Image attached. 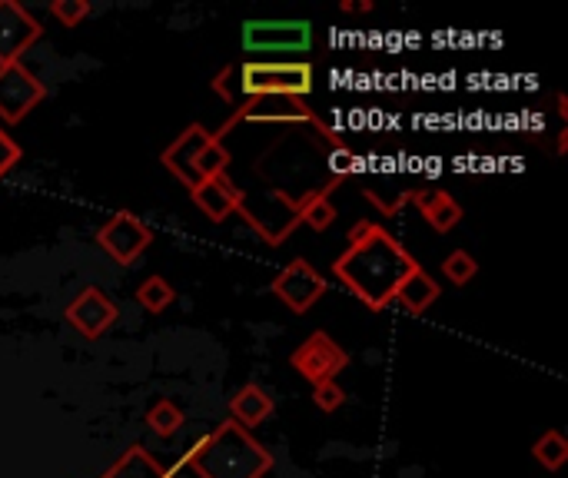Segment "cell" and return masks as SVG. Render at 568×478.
<instances>
[{
  "label": "cell",
  "instance_id": "17",
  "mask_svg": "<svg viewBox=\"0 0 568 478\" xmlns=\"http://www.w3.org/2000/svg\"><path fill=\"white\" fill-rule=\"evenodd\" d=\"M439 296H442L439 283L426 273V269L419 266V269H412L406 283L399 286L396 303H399L402 309H406L409 316H422L429 306H436V303H439Z\"/></svg>",
  "mask_w": 568,
  "mask_h": 478
},
{
  "label": "cell",
  "instance_id": "2",
  "mask_svg": "<svg viewBox=\"0 0 568 478\" xmlns=\"http://www.w3.org/2000/svg\"><path fill=\"white\" fill-rule=\"evenodd\" d=\"M180 465L200 478H266L273 469V452L243 425L223 419L180 455Z\"/></svg>",
  "mask_w": 568,
  "mask_h": 478
},
{
  "label": "cell",
  "instance_id": "1",
  "mask_svg": "<svg viewBox=\"0 0 568 478\" xmlns=\"http://www.w3.org/2000/svg\"><path fill=\"white\" fill-rule=\"evenodd\" d=\"M346 239L349 246L336 256L333 276L366 309L382 313L396 303L399 286L406 283L412 269H419V259L373 220H359Z\"/></svg>",
  "mask_w": 568,
  "mask_h": 478
},
{
  "label": "cell",
  "instance_id": "7",
  "mask_svg": "<svg viewBox=\"0 0 568 478\" xmlns=\"http://www.w3.org/2000/svg\"><path fill=\"white\" fill-rule=\"evenodd\" d=\"M289 366H293V372H299L306 382L319 386V382H336L339 372L349 366V352L339 346L329 332L316 329L289 352Z\"/></svg>",
  "mask_w": 568,
  "mask_h": 478
},
{
  "label": "cell",
  "instance_id": "10",
  "mask_svg": "<svg viewBox=\"0 0 568 478\" xmlns=\"http://www.w3.org/2000/svg\"><path fill=\"white\" fill-rule=\"evenodd\" d=\"M270 289L289 313L303 316L326 296V279L309 259H293V263H286L280 273H276Z\"/></svg>",
  "mask_w": 568,
  "mask_h": 478
},
{
  "label": "cell",
  "instance_id": "4",
  "mask_svg": "<svg viewBox=\"0 0 568 478\" xmlns=\"http://www.w3.org/2000/svg\"><path fill=\"white\" fill-rule=\"evenodd\" d=\"M240 123H309L319 137L329 140V150L346 147V140L339 137L333 127H326V123L316 117V110L299 97H246L243 103H236L233 107L230 120L213 133L223 140L226 133H230L233 127H240Z\"/></svg>",
  "mask_w": 568,
  "mask_h": 478
},
{
  "label": "cell",
  "instance_id": "23",
  "mask_svg": "<svg viewBox=\"0 0 568 478\" xmlns=\"http://www.w3.org/2000/svg\"><path fill=\"white\" fill-rule=\"evenodd\" d=\"M90 14H94V7L87 0H50V17L60 20L67 30L80 27Z\"/></svg>",
  "mask_w": 568,
  "mask_h": 478
},
{
  "label": "cell",
  "instance_id": "29",
  "mask_svg": "<svg viewBox=\"0 0 568 478\" xmlns=\"http://www.w3.org/2000/svg\"><path fill=\"white\" fill-rule=\"evenodd\" d=\"M373 7H376L373 0H343L339 4V10H346V14H369Z\"/></svg>",
  "mask_w": 568,
  "mask_h": 478
},
{
  "label": "cell",
  "instance_id": "22",
  "mask_svg": "<svg viewBox=\"0 0 568 478\" xmlns=\"http://www.w3.org/2000/svg\"><path fill=\"white\" fill-rule=\"evenodd\" d=\"M442 273H446L452 286H469L475 273H479V263H475V256L466 253V249H456V253L442 259Z\"/></svg>",
  "mask_w": 568,
  "mask_h": 478
},
{
  "label": "cell",
  "instance_id": "5",
  "mask_svg": "<svg viewBox=\"0 0 568 478\" xmlns=\"http://www.w3.org/2000/svg\"><path fill=\"white\" fill-rule=\"evenodd\" d=\"M243 97H299L313 93L309 60H246L236 67Z\"/></svg>",
  "mask_w": 568,
  "mask_h": 478
},
{
  "label": "cell",
  "instance_id": "24",
  "mask_svg": "<svg viewBox=\"0 0 568 478\" xmlns=\"http://www.w3.org/2000/svg\"><path fill=\"white\" fill-rule=\"evenodd\" d=\"M313 402L319 412H339L346 402V389L339 382H319V386H313Z\"/></svg>",
  "mask_w": 568,
  "mask_h": 478
},
{
  "label": "cell",
  "instance_id": "8",
  "mask_svg": "<svg viewBox=\"0 0 568 478\" xmlns=\"http://www.w3.org/2000/svg\"><path fill=\"white\" fill-rule=\"evenodd\" d=\"M44 100V80H37L24 64H0V127H17Z\"/></svg>",
  "mask_w": 568,
  "mask_h": 478
},
{
  "label": "cell",
  "instance_id": "21",
  "mask_svg": "<svg viewBox=\"0 0 568 478\" xmlns=\"http://www.w3.org/2000/svg\"><path fill=\"white\" fill-rule=\"evenodd\" d=\"M147 425L160 435V439H173V435H177L183 425H187V415H183V409H180L177 402L157 399L147 409Z\"/></svg>",
  "mask_w": 568,
  "mask_h": 478
},
{
  "label": "cell",
  "instance_id": "28",
  "mask_svg": "<svg viewBox=\"0 0 568 478\" xmlns=\"http://www.w3.org/2000/svg\"><path fill=\"white\" fill-rule=\"evenodd\" d=\"M233 74H236V67H223L220 74H216V80H213V90L220 93L226 103H233V100H230V87H226V80H230Z\"/></svg>",
  "mask_w": 568,
  "mask_h": 478
},
{
  "label": "cell",
  "instance_id": "12",
  "mask_svg": "<svg viewBox=\"0 0 568 478\" xmlns=\"http://www.w3.org/2000/svg\"><path fill=\"white\" fill-rule=\"evenodd\" d=\"M64 319L74 326L84 339H100L113 322L120 319V306L103 293L100 286H87L70 299L64 309Z\"/></svg>",
  "mask_w": 568,
  "mask_h": 478
},
{
  "label": "cell",
  "instance_id": "15",
  "mask_svg": "<svg viewBox=\"0 0 568 478\" xmlns=\"http://www.w3.org/2000/svg\"><path fill=\"white\" fill-rule=\"evenodd\" d=\"M412 203L436 233H452L462 223V206L446 190H416Z\"/></svg>",
  "mask_w": 568,
  "mask_h": 478
},
{
  "label": "cell",
  "instance_id": "27",
  "mask_svg": "<svg viewBox=\"0 0 568 478\" xmlns=\"http://www.w3.org/2000/svg\"><path fill=\"white\" fill-rule=\"evenodd\" d=\"M329 173L336 180H346L349 173H356V153L349 147H333L329 150Z\"/></svg>",
  "mask_w": 568,
  "mask_h": 478
},
{
  "label": "cell",
  "instance_id": "20",
  "mask_svg": "<svg viewBox=\"0 0 568 478\" xmlns=\"http://www.w3.org/2000/svg\"><path fill=\"white\" fill-rule=\"evenodd\" d=\"M532 459L539 462L545 472H559L568 462V439L559 429L542 432L539 439L532 442Z\"/></svg>",
  "mask_w": 568,
  "mask_h": 478
},
{
  "label": "cell",
  "instance_id": "16",
  "mask_svg": "<svg viewBox=\"0 0 568 478\" xmlns=\"http://www.w3.org/2000/svg\"><path fill=\"white\" fill-rule=\"evenodd\" d=\"M339 186H343V180H336V176H329L326 186H319V190H309L299 196V223H306V226H313L316 233H323L329 230V226L336 223V206H333V196Z\"/></svg>",
  "mask_w": 568,
  "mask_h": 478
},
{
  "label": "cell",
  "instance_id": "18",
  "mask_svg": "<svg viewBox=\"0 0 568 478\" xmlns=\"http://www.w3.org/2000/svg\"><path fill=\"white\" fill-rule=\"evenodd\" d=\"M100 478H177V475L163 469L147 445H130Z\"/></svg>",
  "mask_w": 568,
  "mask_h": 478
},
{
  "label": "cell",
  "instance_id": "25",
  "mask_svg": "<svg viewBox=\"0 0 568 478\" xmlns=\"http://www.w3.org/2000/svg\"><path fill=\"white\" fill-rule=\"evenodd\" d=\"M363 196H366L369 203L376 206V210H379L382 216H396V213L402 210V206H406V203H412V196H416V190H402V193L396 196V200H386V196H379V193L373 190V186H366V190H363Z\"/></svg>",
  "mask_w": 568,
  "mask_h": 478
},
{
  "label": "cell",
  "instance_id": "13",
  "mask_svg": "<svg viewBox=\"0 0 568 478\" xmlns=\"http://www.w3.org/2000/svg\"><path fill=\"white\" fill-rule=\"evenodd\" d=\"M190 200L210 223H223L230 220L233 213H240V206L246 203V193L230 180V173H223V176H213V180H203L200 186H193Z\"/></svg>",
  "mask_w": 568,
  "mask_h": 478
},
{
  "label": "cell",
  "instance_id": "3",
  "mask_svg": "<svg viewBox=\"0 0 568 478\" xmlns=\"http://www.w3.org/2000/svg\"><path fill=\"white\" fill-rule=\"evenodd\" d=\"M160 163L163 170H170V176H177L187 190H193V186H200L203 180L230 173L233 157L213 130L200 127V123H190V127L160 153Z\"/></svg>",
  "mask_w": 568,
  "mask_h": 478
},
{
  "label": "cell",
  "instance_id": "30",
  "mask_svg": "<svg viewBox=\"0 0 568 478\" xmlns=\"http://www.w3.org/2000/svg\"><path fill=\"white\" fill-rule=\"evenodd\" d=\"M565 147H568V130H562V133H559V157L565 153Z\"/></svg>",
  "mask_w": 568,
  "mask_h": 478
},
{
  "label": "cell",
  "instance_id": "26",
  "mask_svg": "<svg viewBox=\"0 0 568 478\" xmlns=\"http://www.w3.org/2000/svg\"><path fill=\"white\" fill-rule=\"evenodd\" d=\"M20 157H24V150H20V143L10 137V133L0 127V180L14 170V166L20 163Z\"/></svg>",
  "mask_w": 568,
  "mask_h": 478
},
{
  "label": "cell",
  "instance_id": "19",
  "mask_svg": "<svg viewBox=\"0 0 568 478\" xmlns=\"http://www.w3.org/2000/svg\"><path fill=\"white\" fill-rule=\"evenodd\" d=\"M133 299H137V303L147 309L150 316H160V313H167L173 303H177V289H173L163 276H147L137 286Z\"/></svg>",
  "mask_w": 568,
  "mask_h": 478
},
{
  "label": "cell",
  "instance_id": "11",
  "mask_svg": "<svg viewBox=\"0 0 568 478\" xmlns=\"http://www.w3.org/2000/svg\"><path fill=\"white\" fill-rule=\"evenodd\" d=\"M44 37V24L17 0H0V64H20L37 40Z\"/></svg>",
  "mask_w": 568,
  "mask_h": 478
},
{
  "label": "cell",
  "instance_id": "9",
  "mask_svg": "<svg viewBox=\"0 0 568 478\" xmlns=\"http://www.w3.org/2000/svg\"><path fill=\"white\" fill-rule=\"evenodd\" d=\"M97 246L107 253L117 266H133L137 259L153 246V230L140 220L137 213L117 210L107 223L97 230Z\"/></svg>",
  "mask_w": 568,
  "mask_h": 478
},
{
  "label": "cell",
  "instance_id": "14",
  "mask_svg": "<svg viewBox=\"0 0 568 478\" xmlns=\"http://www.w3.org/2000/svg\"><path fill=\"white\" fill-rule=\"evenodd\" d=\"M273 412H276V402L260 382H246V386L236 389V396L230 399V419L236 425H243L246 432H253L256 425H263Z\"/></svg>",
  "mask_w": 568,
  "mask_h": 478
},
{
  "label": "cell",
  "instance_id": "6",
  "mask_svg": "<svg viewBox=\"0 0 568 478\" xmlns=\"http://www.w3.org/2000/svg\"><path fill=\"white\" fill-rule=\"evenodd\" d=\"M243 47L250 54H309L313 24L309 20H246Z\"/></svg>",
  "mask_w": 568,
  "mask_h": 478
}]
</instances>
